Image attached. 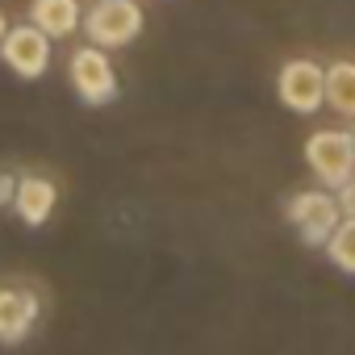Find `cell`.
<instances>
[{
  "mask_svg": "<svg viewBox=\"0 0 355 355\" xmlns=\"http://www.w3.org/2000/svg\"><path fill=\"white\" fill-rule=\"evenodd\" d=\"M305 163L322 189H343L355 175V138L351 130H313L305 142Z\"/></svg>",
  "mask_w": 355,
  "mask_h": 355,
  "instance_id": "cell-1",
  "label": "cell"
},
{
  "mask_svg": "<svg viewBox=\"0 0 355 355\" xmlns=\"http://www.w3.org/2000/svg\"><path fill=\"white\" fill-rule=\"evenodd\" d=\"M284 218H288V226L301 234V243H309V247H326V239H330L334 226L343 222V205H338V193L305 189V193L288 197Z\"/></svg>",
  "mask_w": 355,
  "mask_h": 355,
  "instance_id": "cell-2",
  "label": "cell"
},
{
  "mask_svg": "<svg viewBox=\"0 0 355 355\" xmlns=\"http://www.w3.org/2000/svg\"><path fill=\"white\" fill-rule=\"evenodd\" d=\"M59 205V189L46 180V175H21L17 193H13V209L26 226H42Z\"/></svg>",
  "mask_w": 355,
  "mask_h": 355,
  "instance_id": "cell-8",
  "label": "cell"
},
{
  "mask_svg": "<svg viewBox=\"0 0 355 355\" xmlns=\"http://www.w3.org/2000/svg\"><path fill=\"white\" fill-rule=\"evenodd\" d=\"M0 59H5V67L17 71L21 80H38V76H46V67H51V38H46L34 21L9 26L5 42H0Z\"/></svg>",
  "mask_w": 355,
  "mask_h": 355,
  "instance_id": "cell-6",
  "label": "cell"
},
{
  "mask_svg": "<svg viewBox=\"0 0 355 355\" xmlns=\"http://www.w3.org/2000/svg\"><path fill=\"white\" fill-rule=\"evenodd\" d=\"M84 34H88V42H96L105 51H117V46L134 42L142 34L138 0H96L84 17Z\"/></svg>",
  "mask_w": 355,
  "mask_h": 355,
  "instance_id": "cell-3",
  "label": "cell"
},
{
  "mask_svg": "<svg viewBox=\"0 0 355 355\" xmlns=\"http://www.w3.org/2000/svg\"><path fill=\"white\" fill-rule=\"evenodd\" d=\"M351 138H355V130H351Z\"/></svg>",
  "mask_w": 355,
  "mask_h": 355,
  "instance_id": "cell-15",
  "label": "cell"
},
{
  "mask_svg": "<svg viewBox=\"0 0 355 355\" xmlns=\"http://www.w3.org/2000/svg\"><path fill=\"white\" fill-rule=\"evenodd\" d=\"M276 96L293 113H313L326 101V67L313 59H288L276 76Z\"/></svg>",
  "mask_w": 355,
  "mask_h": 355,
  "instance_id": "cell-5",
  "label": "cell"
},
{
  "mask_svg": "<svg viewBox=\"0 0 355 355\" xmlns=\"http://www.w3.org/2000/svg\"><path fill=\"white\" fill-rule=\"evenodd\" d=\"M326 105L343 117H355V63L338 59L326 67Z\"/></svg>",
  "mask_w": 355,
  "mask_h": 355,
  "instance_id": "cell-10",
  "label": "cell"
},
{
  "mask_svg": "<svg viewBox=\"0 0 355 355\" xmlns=\"http://www.w3.org/2000/svg\"><path fill=\"white\" fill-rule=\"evenodd\" d=\"M326 255H330V263L338 272L355 276V218H343L334 226V234L326 239Z\"/></svg>",
  "mask_w": 355,
  "mask_h": 355,
  "instance_id": "cell-11",
  "label": "cell"
},
{
  "mask_svg": "<svg viewBox=\"0 0 355 355\" xmlns=\"http://www.w3.org/2000/svg\"><path fill=\"white\" fill-rule=\"evenodd\" d=\"M338 205H343V218H355V175L338 189Z\"/></svg>",
  "mask_w": 355,
  "mask_h": 355,
  "instance_id": "cell-12",
  "label": "cell"
},
{
  "mask_svg": "<svg viewBox=\"0 0 355 355\" xmlns=\"http://www.w3.org/2000/svg\"><path fill=\"white\" fill-rule=\"evenodd\" d=\"M5 34H9V21H5V9H0V42H5Z\"/></svg>",
  "mask_w": 355,
  "mask_h": 355,
  "instance_id": "cell-14",
  "label": "cell"
},
{
  "mask_svg": "<svg viewBox=\"0 0 355 355\" xmlns=\"http://www.w3.org/2000/svg\"><path fill=\"white\" fill-rule=\"evenodd\" d=\"M38 313H42V301H38L34 288L0 284V343H5V347L26 343L30 330L38 326Z\"/></svg>",
  "mask_w": 355,
  "mask_h": 355,
  "instance_id": "cell-7",
  "label": "cell"
},
{
  "mask_svg": "<svg viewBox=\"0 0 355 355\" xmlns=\"http://www.w3.org/2000/svg\"><path fill=\"white\" fill-rule=\"evenodd\" d=\"M30 21L46 38H67V34H76L84 26V9H80V0H34Z\"/></svg>",
  "mask_w": 355,
  "mask_h": 355,
  "instance_id": "cell-9",
  "label": "cell"
},
{
  "mask_svg": "<svg viewBox=\"0 0 355 355\" xmlns=\"http://www.w3.org/2000/svg\"><path fill=\"white\" fill-rule=\"evenodd\" d=\"M67 76H71V88L84 105L101 109V105L117 101V71H113L105 46H80L67 63Z\"/></svg>",
  "mask_w": 355,
  "mask_h": 355,
  "instance_id": "cell-4",
  "label": "cell"
},
{
  "mask_svg": "<svg viewBox=\"0 0 355 355\" xmlns=\"http://www.w3.org/2000/svg\"><path fill=\"white\" fill-rule=\"evenodd\" d=\"M13 193H17V175H5V171H0V209L13 205Z\"/></svg>",
  "mask_w": 355,
  "mask_h": 355,
  "instance_id": "cell-13",
  "label": "cell"
}]
</instances>
